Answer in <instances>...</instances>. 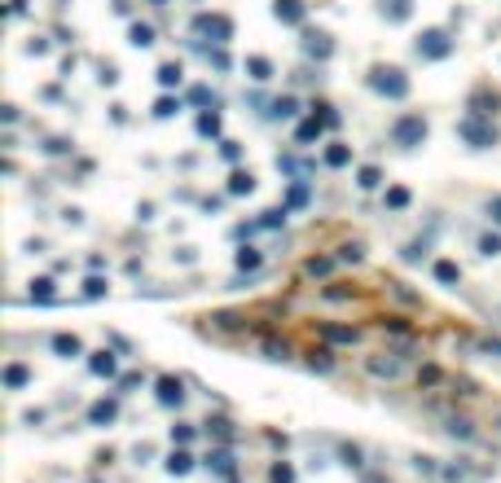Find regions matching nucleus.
Here are the masks:
<instances>
[{"label": "nucleus", "instance_id": "nucleus-1", "mask_svg": "<svg viewBox=\"0 0 501 483\" xmlns=\"http://www.w3.org/2000/svg\"><path fill=\"white\" fill-rule=\"evenodd\" d=\"M391 137H396V145L413 150V145H422V137H426V119H422V115H404V119H396Z\"/></svg>", "mask_w": 501, "mask_h": 483}, {"label": "nucleus", "instance_id": "nucleus-2", "mask_svg": "<svg viewBox=\"0 0 501 483\" xmlns=\"http://www.w3.org/2000/svg\"><path fill=\"white\" fill-rule=\"evenodd\" d=\"M374 88L387 92V97H404V92H409V79H404L396 66H387V70L378 66V70H374Z\"/></svg>", "mask_w": 501, "mask_h": 483}, {"label": "nucleus", "instance_id": "nucleus-3", "mask_svg": "<svg viewBox=\"0 0 501 483\" xmlns=\"http://www.w3.org/2000/svg\"><path fill=\"white\" fill-rule=\"evenodd\" d=\"M449 40H444V31H426V35H418V53H426V57H449Z\"/></svg>", "mask_w": 501, "mask_h": 483}, {"label": "nucleus", "instance_id": "nucleus-4", "mask_svg": "<svg viewBox=\"0 0 501 483\" xmlns=\"http://www.w3.org/2000/svg\"><path fill=\"white\" fill-rule=\"evenodd\" d=\"M277 18L282 22H299L304 18V5H299V0H277Z\"/></svg>", "mask_w": 501, "mask_h": 483}, {"label": "nucleus", "instance_id": "nucleus-5", "mask_svg": "<svg viewBox=\"0 0 501 483\" xmlns=\"http://www.w3.org/2000/svg\"><path fill=\"white\" fill-rule=\"evenodd\" d=\"M53 347H57L62 356H79V338H66V334H57V338H53Z\"/></svg>", "mask_w": 501, "mask_h": 483}, {"label": "nucleus", "instance_id": "nucleus-6", "mask_svg": "<svg viewBox=\"0 0 501 483\" xmlns=\"http://www.w3.org/2000/svg\"><path fill=\"white\" fill-rule=\"evenodd\" d=\"M308 53H317V57H330V35H313V40H308Z\"/></svg>", "mask_w": 501, "mask_h": 483}, {"label": "nucleus", "instance_id": "nucleus-7", "mask_svg": "<svg viewBox=\"0 0 501 483\" xmlns=\"http://www.w3.org/2000/svg\"><path fill=\"white\" fill-rule=\"evenodd\" d=\"M326 163H330V167H343V163H352V150H343V145H334V150L326 154Z\"/></svg>", "mask_w": 501, "mask_h": 483}, {"label": "nucleus", "instance_id": "nucleus-8", "mask_svg": "<svg viewBox=\"0 0 501 483\" xmlns=\"http://www.w3.org/2000/svg\"><path fill=\"white\" fill-rule=\"evenodd\" d=\"M250 79H268V62H264V57H250Z\"/></svg>", "mask_w": 501, "mask_h": 483}, {"label": "nucleus", "instance_id": "nucleus-9", "mask_svg": "<svg viewBox=\"0 0 501 483\" xmlns=\"http://www.w3.org/2000/svg\"><path fill=\"white\" fill-rule=\"evenodd\" d=\"M92 369H97V373H115V360H110V356H106V352H101L97 360H92Z\"/></svg>", "mask_w": 501, "mask_h": 483}, {"label": "nucleus", "instance_id": "nucleus-10", "mask_svg": "<svg viewBox=\"0 0 501 483\" xmlns=\"http://www.w3.org/2000/svg\"><path fill=\"white\" fill-rule=\"evenodd\" d=\"M435 273H440V282H458V268H453V264H435Z\"/></svg>", "mask_w": 501, "mask_h": 483}, {"label": "nucleus", "instance_id": "nucleus-11", "mask_svg": "<svg viewBox=\"0 0 501 483\" xmlns=\"http://www.w3.org/2000/svg\"><path fill=\"white\" fill-rule=\"evenodd\" d=\"M159 79H163V83H176V79H181V66H163Z\"/></svg>", "mask_w": 501, "mask_h": 483}, {"label": "nucleus", "instance_id": "nucleus-12", "mask_svg": "<svg viewBox=\"0 0 501 483\" xmlns=\"http://www.w3.org/2000/svg\"><path fill=\"white\" fill-rule=\"evenodd\" d=\"M163 400H167V404L181 400V386H176V382H163Z\"/></svg>", "mask_w": 501, "mask_h": 483}, {"label": "nucleus", "instance_id": "nucleus-13", "mask_svg": "<svg viewBox=\"0 0 501 483\" xmlns=\"http://www.w3.org/2000/svg\"><path fill=\"white\" fill-rule=\"evenodd\" d=\"M480 246H484V255H497V250H501V237H484Z\"/></svg>", "mask_w": 501, "mask_h": 483}, {"label": "nucleus", "instance_id": "nucleus-14", "mask_svg": "<svg viewBox=\"0 0 501 483\" xmlns=\"http://www.w3.org/2000/svg\"><path fill=\"white\" fill-rule=\"evenodd\" d=\"M237 264H242V268H255L259 255H255V250H242V255H237Z\"/></svg>", "mask_w": 501, "mask_h": 483}, {"label": "nucleus", "instance_id": "nucleus-15", "mask_svg": "<svg viewBox=\"0 0 501 483\" xmlns=\"http://www.w3.org/2000/svg\"><path fill=\"white\" fill-rule=\"evenodd\" d=\"M308 273H313V277L317 273H330V259H313V264H308Z\"/></svg>", "mask_w": 501, "mask_h": 483}, {"label": "nucleus", "instance_id": "nucleus-16", "mask_svg": "<svg viewBox=\"0 0 501 483\" xmlns=\"http://www.w3.org/2000/svg\"><path fill=\"white\" fill-rule=\"evenodd\" d=\"M9 382H14V386H18V382H27V369L14 365V369H9Z\"/></svg>", "mask_w": 501, "mask_h": 483}, {"label": "nucleus", "instance_id": "nucleus-17", "mask_svg": "<svg viewBox=\"0 0 501 483\" xmlns=\"http://www.w3.org/2000/svg\"><path fill=\"white\" fill-rule=\"evenodd\" d=\"M488 211H493V215H497V224H501V198H493V202H488Z\"/></svg>", "mask_w": 501, "mask_h": 483}]
</instances>
